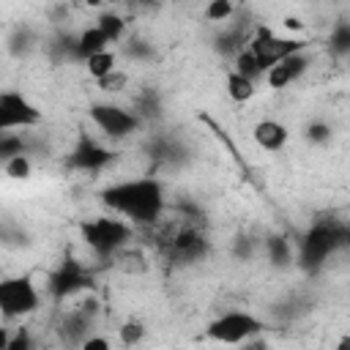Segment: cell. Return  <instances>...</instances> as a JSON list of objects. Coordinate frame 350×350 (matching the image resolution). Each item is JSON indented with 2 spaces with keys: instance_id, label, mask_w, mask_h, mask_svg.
<instances>
[{
  "instance_id": "1",
  "label": "cell",
  "mask_w": 350,
  "mask_h": 350,
  "mask_svg": "<svg viewBox=\"0 0 350 350\" xmlns=\"http://www.w3.org/2000/svg\"><path fill=\"white\" fill-rule=\"evenodd\" d=\"M101 202L109 213L131 221V224H153L164 213V186L156 178H131L112 183L101 191Z\"/></svg>"
},
{
  "instance_id": "2",
  "label": "cell",
  "mask_w": 350,
  "mask_h": 350,
  "mask_svg": "<svg viewBox=\"0 0 350 350\" xmlns=\"http://www.w3.org/2000/svg\"><path fill=\"white\" fill-rule=\"evenodd\" d=\"M265 331V323L246 312V309H227L221 314H216L208 325H205V339L216 342V345H227V347H241L252 339H257Z\"/></svg>"
},
{
  "instance_id": "3",
  "label": "cell",
  "mask_w": 350,
  "mask_h": 350,
  "mask_svg": "<svg viewBox=\"0 0 350 350\" xmlns=\"http://www.w3.org/2000/svg\"><path fill=\"white\" fill-rule=\"evenodd\" d=\"M131 235H134V224L115 213L93 216L82 224V238H85L88 249H93V254H98V257L118 254L131 241Z\"/></svg>"
},
{
  "instance_id": "4",
  "label": "cell",
  "mask_w": 350,
  "mask_h": 350,
  "mask_svg": "<svg viewBox=\"0 0 350 350\" xmlns=\"http://www.w3.org/2000/svg\"><path fill=\"white\" fill-rule=\"evenodd\" d=\"M342 224L345 221H328V219H320L314 221L304 241H301V262L306 268H320L328 262V257H334L342 246H345V238H342Z\"/></svg>"
},
{
  "instance_id": "5",
  "label": "cell",
  "mask_w": 350,
  "mask_h": 350,
  "mask_svg": "<svg viewBox=\"0 0 350 350\" xmlns=\"http://www.w3.org/2000/svg\"><path fill=\"white\" fill-rule=\"evenodd\" d=\"M41 306V293L27 273L5 276L0 282V312L5 320H22Z\"/></svg>"
},
{
  "instance_id": "6",
  "label": "cell",
  "mask_w": 350,
  "mask_h": 350,
  "mask_svg": "<svg viewBox=\"0 0 350 350\" xmlns=\"http://www.w3.org/2000/svg\"><path fill=\"white\" fill-rule=\"evenodd\" d=\"M246 46L254 52L262 74H268V68H273L279 60H284L287 55H295V52H304L306 49V41L304 38H290V36H276L268 25L257 27L254 36L246 41Z\"/></svg>"
},
{
  "instance_id": "7",
  "label": "cell",
  "mask_w": 350,
  "mask_h": 350,
  "mask_svg": "<svg viewBox=\"0 0 350 350\" xmlns=\"http://www.w3.org/2000/svg\"><path fill=\"white\" fill-rule=\"evenodd\" d=\"M88 118H90V123L107 139H126V137L137 134L139 131V123H142L137 112H129L126 107L112 104V101H96V104H90Z\"/></svg>"
},
{
  "instance_id": "8",
  "label": "cell",
  "mask_w": 350,
  "mask_h": 350,
  "mask_svg": "<svg viewBox=\"0 0 350 350\" xmlns=\"http://www.w3.org/2000/svg\"><path fill=\"white\" fill-rule=\"evenodd\" d=\"M41 120H44V112L22 90L8 88L0 93V134L36 129V126H41Z\"/></svg>"
},
{
  "instance_id": "9",
  "label": "cell",
  "mask_w": 350,
  "mask_h": 350,
  "mask_svg": "<svg viewBox=\"0 0 350 350\" xmlns=\"http://www.w3.org/2000/svg\"><path fill=\"white\" fill-rule=\"evenodd\" d=\"M205 249H208L205 235H202L197 227H191V224L178 227V230L167 238V252H170V257L178 260V262H197V260L205 254Z\"/></svg>"
},
{
  "instance_id": "10",
  "label": "cell",
  "mask_w": 350,
  "mask_h": 350,
  "mask_svg": "<svg viewBox=\"0 0 350 350\" xmlns=\"http://www.w3.org/2000/svg\"><path fill=\"white\" fill-rule=\"evenodd\" d=\"M88 284H90V279H88V273H85V268H82L79 262H74V260H66V262L57 268V273H52V279H49V290H52V295H55L57 301L79 295Z\"/></svg>"
},
{
  "instance_id": "11",
  "label": "cell",
  "mask_w": 350,
  "mask_h": 350,
  "mask_svg": "<svg viewBox=\"0 0 350 350\" xmlns=\"http://www.w3.org/2000/svg\"><path fill=\"white\" fill-rule=\"evenodd\" d=\"M306 68H309V55H306V49H304V52H295V55H287V57L279 60L273 68H268L265 85H268L271 90H284V88H290L293 82H298V79L306 74Z\"/></svg>"
},
{
  "instance_id": "12",
  "label": "cell",
  "mask_w": 350,
  "mask_h": 350,
  "mask_svg": "<svg viewBox=\"0 0 350 350\" xmlns=\"http://www.w3.org/2000/svg\"><path fill=\"white\" fill-rule=\"evenodd\" d=\"M109 161H112V150L104 148L101 142L90 139V137H82V139L74 145L71 156H68V164H71V167L88 170V172H98V170H104Z\"/></svg>"
},
{
  "instance_id": "13",
  "label": "cell",
  "mask_w": 350,
  "mask_h": 350,
  "mask_svg": "<svg viewBox=\"0 0 350 350\" xmlns=\"http://www.w3.org/2000/svg\"><path fill=\"white\" fill-rule=\"evenodd\" d=\"M252 139H254V145H257L260 150L279 153V150L287 145V139H290V129H287L282 120H276V118H262V120L254 123Z\"/></svg>"
},
{
  "instance_id": "14",
  "label": "cell",
  "mask_w": 350,
  "mask_h": 350,
  "mask_svg": "<svg viewBox=\"0 0 350 350\" xmlns=\"http://www.w3.org/2000/svg\"><path fill=\"white\" fill-rule=\"evenodd\" d=\"M74 57H79L82 63L88 60V57H93V55H98V52H107L109 49V41H107V36L96 27V25H90V27H85V30H79V36L74 38Z\"/></svg>"
},
{
  "instance_id": "15",
  "label": "cell",
  "mask_w": 350,
  "mask_h": 350,
  "mask_svg": "<svg viewBox=\"0 0 350 350\" xmlns=\"http://www.w3.org/2000/svg\"><path fill=\"white\" fill-rule=\"evenodd\" d=\"M224 88H227V96H230L235 104H246V101H252L254 93H257V82L241 77L235 68L227 71V77H224Z\"/></svg>"
},
{
  "instance_id": "16",
  "label": "cell",
  "mask_w": 350,
  "mask_h": 350,
  "mask_svg": "<svg viewBox=\"0 0 350 350\" xmlns=\"http://www.w3.org/2000/svg\"><path fill=\"white\" fill-rule=\"evenodd\" d=\"M96 27L107 36V41H109V44H118V41L126 36L129 22H126L118 11H101V14L96 16Z\"/></svg>"
},
{
  "instance_id": "17",
  "label": "cell",
  "mask_w": 350,
  "mask_h": 350,
  "mask_svg": "<svg viewBox=\"0 0 350 350\" xmlns=\"http://www.w3.org/2000/svg\"><path fill=\"white\" fill-rule=\"evenodd\" d=\"M85 68H88V77H93L96 82H101L104 77H109L112 71H118V52L115 49L98 52V55H93V57L85 60Z\"/></svg>"
},
{
  "instance_id": "18",
  "label": "cell",
  "mask_w": 350,
  "mask_h": 350,
  "mask_svg": "<svg viewBox=\"0 0 350 350\" xmlns=\"http://www.w3.org/2000/svg\"><path fill=\"white\" fill-rule=\"evenodd\" d=\"M328 52L334 57H350V22H336L328 33Z\"/></svg>"
},
{
  "instance_id": "19",
  "label": "cell",
  "mask_w": 350,
  "mask_h": 350,
  "mask_svg": "<svg viewBox=\"0 0 350 350\" xmlns=\"http://www.w3.org/2000/svg\"><path fill=\"white\" fill-rule=\"evenodd\" d=\"M145 336H148V328H145V323L137 320V317H129V320H123V323L118 325V342H120L123 347H137Z\"/></svg>"
},
{
  "instance_id": "20",
  "label": "cell",
  "mask_w": 350,
  "mask_h": 350,
  "mask_svg": "<svg viewBox=\"0 0 350 350\" xmlns=\"http://www.w3.org/2000/svg\"><path fill=\"white\" fill-rule=\"evenodd\" d=\"M232 68H235L241 77L252 79V82H257L260 77H265L262 68H260V63H257V57H254V52H252L249 46H243V49L235 52V63H232Z\"/></svg>"
},
{
  "instance_id": "21",
  "label": "cell",
  "mask_w": 350,
  "mask_h": 350,
  "mask_svg": "<svg viewBox=\"0 0 350 350\" xmlns=\"http://www.w3.org/2000/svg\"><path fill=\"white\" fill-rule=\"evenodd\" d=\"M0 350H33V334H30V328H27V325L5 328V331H3Z\"/></svg>"
},
{
  "instance_id": "22",
  "label": "cell",
  "mask_w": 350,
  "mask_h": 350,
  "mask_svg": "<svg viewBox=\"0 0 350 350\" xmlns=\"http://www.w3.org/2000/svg\"><path fill=\"white\" fill-rule=\"evenodd\" d=\"M3 172H5L11 180H27V178L33 175V161L27 159V153L11 156V159H5V164H3Z\"/></svg>"
},
{
  "instance_id": "23",
  "label": "cell",
  "mask_w": 350,
  "mask_h": 350,
  "mask_svg": "<svg viewBox=\"0 0 350 350\" xmlns=\"http://www.w3.org/2000/svg\"><path fill=\"white\" fill-rule=\"evenodd\" d=\"M202 14H205L208 22H227V19L235 14V5H232L230 0H211Z\"/></svg>"
},
{
  "instance_id": "24",
  "label": "cell",
  "mask_w": 350,
  "mask_h": 350,
  "mask_svg": "<svg viewBox=\"0 0 350 350\" xmlns=\"http://www.w3.org/2000/svg\"><path fill=\"white\" fill-rule=\"evenodd\" d=\"M304 137H306L312 145H323V142H328V139H331V126H328L325 120H312V123L306 126Z\"/></svg>"
},
{
  "instance_id": "25",
  "label": "cell",
  "mask_w": 350,
  "mask_h": 350,
  "mask_svg": "<svg viewBox=\"0 0 350 350\" xmlns=\"http://www.w3.org/2000/svg\"><path fill=\"white\" fill-rule=\"evenodd\" d=\"M96 85H98L101 93H120V90L129 85V77H126V71L118 68V71H112L109 77H104L101 82H96Z\"/></svg>"
},
{
  "instance_id": "26",
  "label": "cell",
  "mask_w": 350,
  "mask_h": 350,
  "mask_svg": "<svg viewBox=\"0 0 350 350\" xmlns=\"http://www.w3.org/2000/svg\"><path fill=\"white\" fill-rule=\"evenodd\" d=\"M265 249H268L271 262H276V265H282V262L290 260V249H287V241H284V238H271V241L265 243Z\"/></svg>"
},
{
  "instance_id": "27",
  "label": "cell",
  "mask_w": 350,
  "mask_h": 350,
  "mask_svg": "<svg viewBox=\"0 0 350 350\" xmlns=\"http://www.w3.org/2000/svg\"><path fill=\"white\" fill-rule=\"evenodd\" d=\"M79 350H112V342H109L107 336H101V334H90V336L82 342Z\"/></svg>"
},
{
  "instance_id": "28",
  "label": "cell",
  "mask_w": 350,
  "mask_h": 350,
  "mask_svg": "<svg viewBox=\"0 0 350 350\" xmlns=\"http://www.w3.org/2000/svg\"><path fill=\"white\" fill-rule=\"evenodd\" d=\"M282 27H284V30H293V33L306 30V25H304L301 19H295V16H284V19H282Z\"/></svg>"
},
{
  "instance_id": "29",
  "label": "cell",
  "mask_w": 350,
  "mask_h": 350,
  "mask_svg": "<svg viewBox=\"0 0 350 350\" xmlns=\"http://www.w3.org/2000/svg\"><path fill=\"white\" fill-rule=\"evenodd\" d=\"M334 350H350V334H342L334 345Z\"/></svg>"
},
{
  "instance_id": "30",
  "label": "cell",
  "mask_w": 350,
  "mask_h": 350,
  "mask_svg": "<svg viewBox=\"0 0 350 350\" xmlns=\"http://www.w3.org/2000/svg\"><path fill=\"white\" fill-rule=\"evenodd\" d=\"M342 238H345V246L350 249V219L342 224Z\"/></svg>"
}]
</instances>
